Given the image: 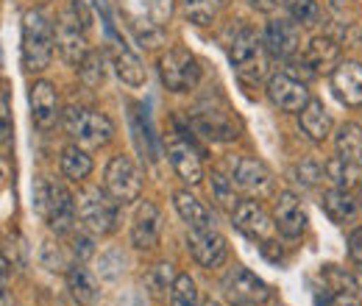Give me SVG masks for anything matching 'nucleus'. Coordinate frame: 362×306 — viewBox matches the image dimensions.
Here are the masks:
<instances>
[{
    "label": "nucleus",
    "instance_id": "obj_1",
    "mask_svg": "<svg viewBox=\"0 0 362 306\" xmlns=\"http://www.w3.org/2000/svg\"><path fill=\"white\" fill-rule=\"evenodd\" d=\"M56 31L45 11L31 8L23 14V67L28 73H42L53 61Z\"/></svg>",
    "mask_w": 362,
    "mask_h": 306
},
{
    "label": "nucleus",
    "instance_id": "obj_2",
    "mask_svg": "<svg viewBox=\"0 0 362 306\" xmlns=\"http://www.w3.org/2000/svg\"><path fill=\"white\" fill-rule=\"evenodd\" d=\"M34 198H37L40 215L59 234H73L76 231V215H78V209H76V198L67 192L64 184L40 178L37 181V189H34Z\"/></svg>",
    "mask_w": 362,
    "mask_h": 306
},
{
    "label": "nucleus",
    "instance_id": "obj_3",
    "mask_svg": "<svg viewBox=\"0 0 362 306\" xmlns=\"http://www.w3.org/2000/svg\"><path fill=\"white\" fill-rule=\"evenodd\" d=\"M120 11L129 20L136 40L148 42L162 34L173 17V0H120Z\"/></svg>",
    "mask_w": 362,
    "mask_h": 306
},
{
    "label": "nucleus",
    "instance_id": "obj_4",
    "mask_svg": "<svg viewBox=\"0 0 362 306\" xmlns=\"http://www.w3.org/2000/svg\"><path fill=\"white\" fill-rule=\"evenodd\" d=\"M228 59L240 78L259 81L268 73V50L251 28H240L228 42Z\"/></svg>",
    "mask_w": 362,
    "mask_h": 306
},
{
    "label": "nucleus",
    "instance_id": "obj_5",
    "mask_svg": "<svg viewBox=\"0 0 362 306\" xmlns=\"http://www.w3.org/2000/svg\"><path fill=\"white\" fill-rule=\"evenodd\" d=\"M64 129L81 148H100L115 134V126L106 114L84 109V106H70L64 112Z\"/></svg>",
    "mask_w": 362,
    "mask_h": 306
},
{
    "label": "nucleus",
    "instance_id": "obj_6",
    "mask_svg": "<svg viewBox=\"0 0 362 306\" xmlns=\"http://www.w3.org/2000/svg\"><path fill=\"white\" fill-rule=\"evenodd\" d=\"M117 201L109 192H100L98 187H84L76 198V209L81 225L92 234H109L117 223Z\"/></svg>",
    "mask_w": 362,
    "mask_h": 306
},
{
    "label": "nucleus",
    "instance_id": "obj_7",
    "mask_svg": "<svg viewBox=\"0 0 362 306\" xmlns=\"http://www.w3.org/2000/svg\"><path fill=\"white\" fill-rule=\"evenodd\" d=\"M78 8L81 3L73 0V11H64L56 23V47L62 53V59L73 67H81V61L90 56L87 50V20H78Z\"/></svg>",
    "mask_w": 362,
    "mask_h": 306
},
{
    "label": "nucleus",
    "instance_id": "obj_8",
    "mask_svg": "<svg viewBox=\"0 0 362 306\" xmlns=\"http://www.w3.org/2000/svg\"><path fill=\"white\" fill-rule=\"evenodd\" d=\"M159 78L170 92H189L201 78V67L189 50L173 47L159 59Z\"/></svg>",
    "mask_w": 362,
    "mask_h": 306
},
{
    "label": "nucleus",
    "instance_id": "obj_9",
    "mask_svg": "<svg viewBox=\"0 0 362 306\" xmlns=\"http://www.w3.org/2000/svg\"><path fill=\"white\" fill-rule=\"evenodd\" d=\"M103 187L117 204H132L142 192V178H139V170L134 167V162L120 153V156H112V162L106 165Z\"/></svg>",
    "mask_w": 362,
    "mask_h": 306
},
{
    "label": "nucleus",
    "instance_id": "obj_10",
    "mask_svg": "<svg viewBox=\"0 0 362 306\" xmlns=\"http://www.w3.org/2000/svg\"><path fill=\"white\" fill-rule=\"evenodd\" d=\"M223 290H226L228 301L237 306L265 304V301H271L273 295L271 287L259 276H254L251 270H245V267H234L228 273L226 278H223Z\"/></svg>",
    "mask_w": 362,
    "mask_h": 306
},
{
    "label": "nucleus",
    "instance_id": "obj_11",
    "mask_svg": "<svg viewBox=\"0 0 362 306\" xmlns=\"http://www.w3.org/2000/svg\"><path fill=\"white\" fill-rule=\"evenodd\" d=\"M189 123L195 126V131L206 139H215V142H228L237 136V123L228 117L226 109H218L212 103H198L192 112H189Z\"/></svg>",
    "mask_w": 362,
    "mask_h": 306
},
{
    "label": "nucleus",
    "instance_id": "obj_12",
    "mask_svg": "<svg viewBox=\"0 0 362 306\" xmlns=\"http://www.w3.org/2000/svg\"><path fill=\"white\" fill-rule=\"evenodd\" d=\"M231 181L251 198H268L273 195V175L268 167L251 156H240L231 162Z\"/></svg>",
    "mask_w": 362,
    "mask_h": 306
},
{
    "label": "nucleus",
    "instance_id": "obj_13",
    "mask_svg": "<svg viewBox=\"0 0 362 306\" xmlns=\"http://www.w3.org/2000/svg\"><path fill=\"white\" fill-rule=\"evenodd\" d=\"M103 23H106V34H109V56H112V64H115L120 81L129 84V87H142L145 84V67H142V61L115 34V25L109 23V17H103Z\"/></svg>",
    "mask_w": 362,
    "mask_h": 306
},
{
    "label": "nucleus",
    "instance_id": "obj_14",
    "mask_svg": "<svg viewBox=\"0 0 362 306\" xmlns=\"http://www.w3.org/2000/svg\"><path fill=\"white\" fill-rule=\"evenodd\" d=\"M268 98L273 100V106H279L281 112H301L313 98L304 81L293 78L290 73H276L268 81Z\"/></svg>",
    "mask_w": 362,
    "mask_h": 306
},
{
    "label": "nucleus",
    "instance_id": "obj_15",
    "mask_svg": "<svg viewBox=\"0 0 362 306\" xmlns=\"http://www.w3.org/2000/svg\"><path fill=\"white\" fill-rule=\"evenodd\" d=\"M234 225L254 242H268L276 228L271 215L259 206V201H240L234 209Z\"/></svg>",
    "mask_w": 362,
    "mask_h": 306
},
{
    "label": "nucleus",
    "instance_id": "obj_16",
    "mask_svg": "<svg viewBox=\"0 0 362 306\" xmlns=\"http://www.w3.org/2000/svg\"><path fill=\"white\" fill-rule=\"evenodd\" d=\"M187 245H189L192 259L201 264V267H221V264L226 262V254H228L226 240L215 228H204V231H192L189 228Z\"/></svg>",
    "mask_w": 362,
    "mask_h": 306
},
{
    "label": "nucleus",
    "instance_id": "obj_17",
    "mask_svg": "<svg viewBox=\"0 0 362 306\" xmlns=\"http://www.w3.org/2000/svg\"><path fill=\"white\" fill-rule=\"evenodd\" d=\"M159 234H162V212L156 204L151 201H142L134 212V225H132V242L139 251H151L156 248L159 242Z\"/></svg>",
    "mask_w": 362,
    "mask_h": 306
},
{
    "label": "nucleus",
    "instance_id": "obj_18",
    "mask_svg": "<svg viewBox=\"0 0 362 306\" xmlns=\"http://www.w3.org/2000/svg\"><path fill=\"white\" fill-rule=\"evenodd\" d=\"M273 220H276V228L284 237H290V240L301 237L304 228H307V212L301 206V198L296 192H279L276 209H273Z\"/></svg>",
    "mask_w": 362,
    "mask_h": 306
},
{
    "label": "nucleus",
    "instance_id": "obj_19",
    "mask_svg": "<svg viewBox=\"0 0 362 306\" xmlns=\"http://www.w3.org/2000/svg\"><path fill=\"white\" fill-rule=\"evenodd\" d=\"M28 103H31V120L40 131H47L56 126L59 117V98L56 89L50 87L47 81H37L31 92H28Z\"/></svg>",
    "mask_w": 362,
    "mask_h": 306
},
{
    "label": "nucleus",
    "instance_id": "obj_20",
    "mask_svg": "<svg viewBox=\"0 0 362 306\" xmlns=\"http://www.w3.org/2000/svg\"><path fill=\"white\" fill-rule=\"evenodd\" d=\"M168 159L173 165V170L179 173L181 181L187 184H201L204 178V165H201V156L195 153V148L187 142V139H170L168 145Z\"/></svg>",
    "mask_w": 362,
    "mask_h": 306
},
{
    "label": "nucleus",
    "instance_id": "obj_21",
    "mask_svg": "<svg viewBox=\"0 0 362 306\" xmlns=\"http://www.w3.org/2000/svg\"><path fill=\"white\" fill-rule=\"evenodd\" d=\"M332 87L337 98L349 106H362V64L360 61H343L332 70Z\"/></svg>",
    "mask_w": 362,
    "mask_h": 306
},
{
    "label": "nucleus",
    "instance_id": "obj_22",
    "mask_svg": "<svg viewBox=\"0 0 362 306\" xmlns=\"http://www.w3.org/2000/svg\"><path fill=\"white\" fill-rule=\"evenodd\" d=\"M265 45L273 56L279 59H293L298 53V28L296 23L290 20H273L268 23V31H265Z\"/></svg>",
    "mask_w": 362,
    "mask_h": 306
},
{
    "label": "nucleus",
    "instance_id": "obj_23",
    "mask_svg": "<svg viewBox=\"0 0 362 306\" xmlns=\"http://www.w3.org/2000/svg\"><path fill=\"white\" fill-rule=\"evenodd\" d=\"M173 204H176V212L181 215V220L192 228V231H204V228H212V215H209V209L195 198V195H189V192H176L173 195Z\"/></svg>",
    "mask_w": 362,
    "mask_h": 306
},
{
    "label": "nucleus",
    "instance_id": "obj_24",
    "mask_svg": "<svg viewBox=\"0 0 362 306\" xmlns=\"http://www.w3.org/2000/svg\"><path fill=\"white\" fill-rule=\"evenodd\" d=\"M301 129L313 142H323L332 134V117H329V112L320 100H310L301 109Z\"/></svg>",
    "mask_w": 362,
    "mask_h": 306
},
{
    "label": "nucleus",
    "instance_id": "obj_25",
    "mask_svg": "<svg viewBox=\"0 0 362 306\" xmlns=\"http://www.w3.org/2000/svg\"><path fill=\"white\" fill-rule=\"evenodd\" d=\"M132 129H134V139L139 145V151L156 162V139H153V131H151V120H148V109L142 103H132Z\"/></svg>",
    "mask_w": 362,
    "mask_h": 306
},
{
    "label": "nucleus",
    "instance_id": "obj_26",
    "mask_svg": "<svg viewBox=\"0 0 362 306\" xmlns=\"http://www.w3.org/2000/svg\"><path fill=\"white\" fill-rule=\"evenodd\" d=\"M59 165H62L64 178H70V181H76V184L84 181V178L92 173V159L87 156V151H84L81 145H67V148L62 151Z\"/></svg>",
    "mask_w": 362,
    "mask_h": 306
},
{
    "label": "nucleus",
    "instance_id": "obj_27",
    "mask_svg": "<svg viewBox=\"0 0 362 306\" xmlns=\"http://www.w3.org/2000/svg\"><path fill=\"white\" fill-rule=\"evenodd\" d=\"M337 156L346 159L349 165L362 167V129L354 123H346L337 131Z\"/></svg>",
    "mask_w": 362,
    "mask_h": 306
},
{
    "label": "nucleus",
    "instance_id": "obj_28",
    "mask_svg": "<svg viewBox=\"0 0 362 306\" xmlns=\"http://www.w3.org/2000/svg\"><path fill=\"white\" fill-rule=\"evenodd\" d=\"M320 206H323V212L329 215V220H334V223L349 220L351 215H354V209H357V204H354V198L349 195V189H340V187L323 192Z\"/></svg>",
    "mask_w": 362,
    "mask_h": 306
},
{
    "label": "nucleus",
    "instance_id": "obj_29",
    "mask_svg": "<svg viewBox=\"0 0 362 306\" xmlns=\"http://www.w3.org/2000/svg\"><path fill=\"white\" fill-rule=\"evenodd\" d=\"M337 56H340V47L332 42L329 37H315L310 47H307V56L304 61L313 67V70H332L337 64Z\"/></svg>",
    "mask_w": 362,
    "mask_h": 306
},
{
    "label": "nucleus",
    "instance_id": "obj_30",
    "mask_svg": "<svg viewBox=\"0 0 362 306\" xmlns=\"http://www.w3.org/2000/svg\"><path fill=\"white\" fill-rule=\"evenodd\" d=\"M67 281H70V290L73 295L81 301V304H92L98 298V281L92 278V273L84 264H73L67 270Z\"/></svg>",
    "mask_w": 362,
    "mask_h": 306
},
{
    "label": "nucleus",
    "instance_id": "obj_31",
    "mask_svg": "<svg viewBox=\"0 0 362 306\" xmlns=\"http://www.w3.org/2000/svg\"><path fill=\"white\" fill-rule=\"evenodd\" d=\"M170 306H201L195 281H192L189 276L181 273V276L173 278V287H170Z\"/></svg>",
    "mask_w": 362,
    "mask_h": 306
},
{
    "label": "nucleus",
    "instance_id": "obj_32",
    "mask_svg": "<svg viewBox=\"0 0 362 306\" xmlns=\"http://www.w3.org/2000/svg\"><path fill=\"white\" fill-rule=\"evenodd\" d=\"M323 173L326 178L334 184V187H340V189H349L351 187V178H354V165H349L346 159H329L326 165H323Z\"/></svg>",
    "mask_w": 362,
    "mask_h": 306
},
{
    "label": "nucleus",
    "instance_id": "obj_33",
    "mask_svg": "<svg viewBox=\"0 0 362 306\" xmlns=\"http://www.w3.org/2000/svg\"><path fill=\"white\" fill-rule=\"evenodd\" d=\"M284 8L290 11L293 23H301V25H313L320 17V8H317L315 0H284Z\"/></svg>",
    "mask_w": 362,
    "mask_h": 306
},
{
    "label": "nucleus",
    "instance_id": "obj_34",
    "mask_svg": "<svg viewBox=\"0 0 362 306\" xmlns=\"http://www.w3.org/2000/svg\"><path fill=\"white\" fill-rule=\"evenodd\" d=\"M218 3H223V0H184V11L192 23L206 25V23H212V17L218 11Z\"/></svg>",
    "mask_w": 362,
    "mask_h": 306
},
{
    "label": "nucleus",
    "instance_id": "obj_35",
    "mask_svg": "<svg viewBox=\"0 0 362 306\" xmlns=\"http://www.w3.org/2000/svg\"><path fill=\"white\" fill-rule=\"evenodd\" d=\"M40 259H42V264H45L47 270H62V273H67V267H73V264L67 262L64 251L59 248V242H50V240H47L45 245H42V251H40Z\"/></svg>",
    "mask_w": 362,
    "mask_h": 306
},
{
    "label": "nucleus",
    "instance_id": "obj_36",
    "mask_svg": "<svg viewBox=\"0 0 362 306\" xmlns=\"http://www.w3.org/2000/svg\"><path fill=\"white\" fill-rule=\"evenodd\" d=\"M78 73H81V81H84L87 87H100V84H103V61H100L98 56H87V59L81 61Z\"/></svg>",
    "mask_w": 362,
    "mask_h": 306
},
{
    "label": "nucleus",
    "instance_id": "obj_37",
    "mask_svg": "<svg viewBox=\"0 0 362 306\" xmlns=\"http://www.w3.org/2000/svg\"><path fill=\"white\" fill-rule=\"evenodd\" d=\"M212 187H215V198H218L223 206H228V209H237V206H234V181H231V178L215 173V178H212Z\"/></svg>",
    "mask_w": 362,
    "mask_h": 306
},
{
    "label": "nucleus",
    "instance_id": "obj_38",
    "mask_svg": "<svg viewBox=\"0 0 362 306\" xmlns=\"http://www.w3.org/2000/svg\"><path fill=\"white\" fill-rule=\"evenodd\" d=\"M293 173L298 175L296 181H304L307 187H313V184H315L317 178L323 175V167H317V165H310V162H307V165H298V167H296Z\"/></svg>",
    "mask_w": 362,
    "mask_h": 306
},
{
    "label": "nucleus",
    "instance_id": "obj_39",
    "mask_svg": "<svg viewBox=\"0 0 362 306\" xmlns=\"http://www.w3.org/2000/svg\"><path fill=\"white\" fill-rule=\"evenodd\" d=\"M326 306H362V301L354 290H346V293H334Z\"/></svg>",
    "mask_w": 362,
    "mask_h": 306
},
{
    "label": "nucleus",
    "instance_id": "obj_40",
    "mask_svg": "<svg viewBox=\"0 0 362 306\" xmlns=\"http://www.w3.org/2000/svg\"><path fill=\"white\" fill-rule=\"evenodd\" d=\"M349 257L362 267V228H354L349 234Z\"/></svg>",
    "mask_w": 362,
    "mask_h": 306
},
{
    "label": "nucleus",
    "instance_id": "obj_41",
    "mask_svg": "<svg viewBox=\"0 0 362 306\" xmlns=\"http://www.w3.org/2000/svg\"><path fill=\"white\" fill-rule=\"evenodd\" d=\"M73 242H76V248H73V251H76V257L87 259V257L92 254V245H90V240H87V237H73Z\"/></svg>",
    "mask_w": 362,
    "mask_h": 306
},
{
    "label": "nucleus",
    "instance_id": "obj_42",
    "mask_svg": "<svg viewBox=\"0 0 362 306\" xmlns=\"http://www.w3.org/2000/svg\"><path fill=\"white\" fill-rule=\"evenodd\" d=\"M8 89H3V142H8Z\"/></svg>",
    "mask_w": 362,
    "mask_h": 306
},
{
    "label": "nucleus",
    "instance_id": "obj_43",
    "mask_svg": "<svg viewBox=\"0 0 362 306\" xmlns=\"http://www.w3.org/2000/svg\"><path fill=\"white\" fill-rule=\"evenodd\" d=\"M251 8H257V11H265V14H271L273 8H276V0H245Z\"/></svg>",
    "mask_w": 362,
    "mask_h": 306
},
{
    "label": "nucleus",
    "instance_id": "obj_44",
    "mask_svg": "<svg viewBox=\"0 0 362 306\" xmlns=\"http://www.w3.org/2000/svg\"><path fill=\"white\" fill-rule=\"evenodd\" d=\"M206 306H221L218 301H206Z\"/></svg>",
    "mask_w": 362,
    "mask_h": 306
},
{
    "label": "nucleus",
    "instance_id": "obj_45",
    "mask_svg": "<svg viewBox=\"0 0 362 306\" xmlns=\"http://www.w3.org/2000/svg\"><path fill=\"white\" fill-rule=\"evenodd\" d=\"M360 206H362V184H360Z\"/></svg>",
    "mask_w": 362,
    "mask_h": 306
}]
</instances>
